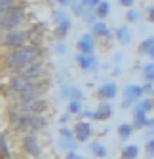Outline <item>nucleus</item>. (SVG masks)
Here are the masks:
<instances>
[{
    "mask_svg": "<svg viewBox=\"0 0 154 159\" xmlns=\"http://www.w3.org/2000/svg\"><path fill=\"white\" fill-rule=\"evenodd\" d=\"M110 13V2H107V0H101V2L97 4V8H95V15H97L99 21H103V19H107Z\"/></svg>",
    "mask_w": 154,
    "mask_h": 159,
    "instance_id": "obj_20",
    "label": "nucleus"
},
{
    "mask_svg": "<svg viewBox=\"0 0 154 159\" xmlns=\"http://www.w3.org/2000/svg\"><path fill=\"white\" fill-rule=\"evenodd\" d=\"M76 65H78L84 72H97L99 70V63L95 55H86V53H78L76 55Z\"/></svg>",
    "mask_w": 154,
    "mask_h": 159,
    "instance_id": "obj_10",
    "label": "nucleus"
},
{
    "mask_svg": "<svg viewBox=\"0 0 154 159\" xmlns=\"http://www.w3.org/2000/svg\"><path fill=\"white\" fill-rule=\"evenodd\" d=\"M10 121L15 127V131H21V133H36V131H42L46 127V117L44 116H34V114H23L19 112L17 108H13L10 112Z\"/></svg>",
    "mask_w": 154,
    "mask_h": 159,
    "instance_id": "obj_2",
    "label": "nucleus"
},
{
    "mask_svg": "<svg viewBox=\"0 0 154 159\" xmlns=\"http://www.w3.org/2000/svg\"><path fill=\"white\" fill-rule=\"evenodd\" d=\"M10 89L15 95H23V93H29V91H42V93H46L48 82H44V78L36 80V78L23 76V74H15L10 80Z\"/></svg>",
    "mask_w": 154,
    "mask_h": 159,
    "instance_id": "obj_3",
    "label": "nucleus"
},
{
    "mask_svg": "<svg viewBox=\"0 0 154 159\" xmlns=\"http://www.w3.org/2000/svg\"><path fill=\"white\" fill-rule=\"evenodd\" d=\"M72 131H74V138H76L78 142L89 140L91 134H93V129H91V125H89L88 121H78V123L72 127Z\"/></svg>",
    "mask_w": 154,
    "mask_h": 159,
    "instance_id": "obj_13",
    "label": "nucleus"
},
{
    "mask_svg": "<svg viewBox=\"0 0 154 159\" xmlns=\"http://www.w3.org/2000/svg\"><path fill=\"white\" fill-rule=\"evenodd\" d=\"M70 2H76V0H70Z\"/></svg>",
    "mask_w": 154,
    "mask_h": 159,
    "instance_id": "obj_42",
    "label": "nucleus"
},
{
    "mask_svg": "<svg viewBox=\"0 0 154 159\" xmlns=\"http://www.w3.org/2000/svg\"><path fill=\"white\" fill-rule=\"evenodd\" d=\"M139 17H141V11H139V10H133V8H129L128 13H126V19H128L129 23H137Z\"/></svg>",
    "mask_w": 154,
    "mask_h": 159,
    "instance_id": "obj_29",
    "label": "nucleus"
},
{
    "mask_svg": "<svg viewBox=\"0 0 154 159\" xmlns=\"http://www.w3.org/2000/svg\"><path fill=\"white\" fill-rule=\"evenodd\" d=\"M70 116H72L70 112H65V114L61 116V119H59V121H61V123H67V121H69V119H70Z\"/></svg>",
    "mask_w": 154,
    "mask_h": 159,
    "instance_id": "obj_38",
    "label": "nucleus"
},
{
    "mask_svg": "<svg viewBox=\"0 0 154 159\" xmlns=\"http://www.w3.org/2000/svg\"><path fill=\"white\" fill-rule=\"evenodd\" d=\"M89 150H91V153H93L95 157H99V159H103V157H107V155H108L107 148H105L99 140H93V142L89 144Z\"/></svg>",
    "mask_w": 154,
    "mask_h": 159,
    "instance_id": "obj_21",
    "label": "nucleus"
},
{
    "mask_svg": "<svg viewBox=\"0 0 154 159\" xmlns=\"http://www.w3.org/2000/svg\"><path fill=\"white\" fill-rule=\"evenodd\" d=\"M76 49L78 53H86V55H93L95 51V36L91 32H86L78 38V42H76Z\"/></svg>",
    "mask_w": 154,
    "mask_h": 159,
    "instance_id": "obj_11",
    "label": "nucleus"
},
{
    "mask_svg": "<svg viewBox=\"0 0 154 159\" xmlns=\"http://www.w3.org/2000/svg\"><path fill=\"white\" fill-rule=\"evenodd\" d=\"M53 2L61 4V6H70V0H53Z\"/></svg>",
    "mask_w": 154,
    "mask_h": 159,
    "instance_id": "obj_39",
    "label": "nucleus"
},
{
    "mask_svg": "<svg viewBox=\"0 0 154 159\" xmlns=\"http://www.w3.org/2000/svg\"><path fill=\"white\" fill-rule=\"evenodd\" d=\"M19 74L29 76V78H36V80H42L46 76V65H44V61H36L31 66H27L25 70H21Z\"/></svg>",
    "mask_w": 154,
    "mask_h": 159,
    "instance_id": "obj_14",
    "label": "nucleus"
},
{
    "mask_svg": "<svg viewBox=\"0 0 154 159\" xmlns=\"http://www.w3.org/2000/svg\"><path fill=\"white\" fill-rule=\"evenodd\" d=\"M143 89H145V95H148V93H154V87H152V84H143Z\"/></svg>",
    "mask_w": 154,
    "mask_h": 159,
    "instance_id": "obj_37",
    "label": "nucleus"
},
{
    "mask_svg": "<svg viewBox=\"0 0 154 159\" xmlns=\"http://www.w3.org/2000/svg\"><path fill=\"white\" fill-rule=\"evenodd\" d=\"M152 108H154V98H150V97H143L141 101L135 104V108H133V110H135V112H145V114H148Z\"/></svg>",
    "mask_w": 154,
    "mask_h": 159,
    "instance_id": "obj_19",
    "label": "nucleus"
},
{
    "mask_svg": "<svg viewBox=\"0 0 154 159\" xmlns=\"http://www.w3.org/2000/svg\"><path fill=\"white\" fill-rule=\"evenodd\" d=\"M150 49H154V34L148 36V38H145L143 42L139 44V53H145V55H147Z\"/></svg>",
    "mask_w": 154,
    "mask_h": 159,
    "instance_id": "obj_26",
    "label": "nucleus"
},
{
    "mask_svg": "<svg viewBox=\"0 0 154 159\" xmlns=\"http://www.w3.org/2000/svg\"><path fill=\"white\" fill-rule=\"evenodd\" d=\"M133 131H135L133 123H120L118 125V136L122 138V140H128V138L133 134Z\"/></svg>",
    "mask_w": 154,
    "mask_h": 159,
    "instance_id": "obj_23",
    "label": "nucleus"
},
{
    "mask_svg": "<svg viewBox=\"0 0 154 159\" xmlns=\"http://www.w3.org/2000/svg\"><path fill=\"white\" fill-rule=\"evenodd\" d=\"M36 61H42V49L27 44V46H21V48L10 49L2 59V65H4V68L19 74L21 70H25L27 66H31Z\"/></svg>",
    "mask_w": 154,
    "mask_h": 159,
    "instance_id": "obj_1",
    "label": "nucleus"
},
{
    "mask_svg": "<svg viewBox=\"0 0 154 159\" xmlns=\"http://www.w3.org/2000/svg\"><path fill=\"white\" fill-rule=\"evenodd\" d=\"M114 38H116L122 46H128V44L131 42V32L128 30L126 25H122V27H118L116 30H114Z\"/></svg>",
    "mask_w": 154,
    "mask_h": 159,
    "instance_id": "obj_18",
    "label": "nucleus"
},
{
    "mask_svg": "<svg viewBox=\"0 0 154 159\" xmlns=\"http://www.w3.org/2000/svg\"><path fill=\"white\" fill-rule=\"evenodd\" d=\"M78 144L80 142L76 140V138H61V148H65L67 152H74Z\"/></svg>",
    "mask_w": 154,
    "mask_h": 159,
    "instance_id": "obj_27",
    "label": "nucleus"
},
{
    "mask_svg": "<svg viewBox=\"0 0 154 159\" xmlns=\"http://www.w3.org/2000/svg\"><path fill=\"white\" fill-rule=\"evenodd\" d=\"M141 76L145 84H154V63H147L141 70Z\"/></svg>",
    "mask_w": 154,
    "mask_h": 159,
    "instance_id": "obj_22",
    "label": "nucleus"
},
{
    "mask_svg": "<svg viewBox=\"0 0 154 159\" xmlns=\"http://www.w3.org/2000/svg\"><path fill=\"white\" fill-rule=\"evenodd\" d=\"M63 51H65V46L59 44V46H57V53H63Z\"/></svg>",
    "mask_w": 154,
    "mask_h": 159,
    "instance_id": "obj_40",
    "label": "nucleus"
},
{
    "mask_svg": "<svg viewBox=\"0 0 154 159\" xmlns=\"http://www.w3.org/2000/svg\"><path fill=\"white\" fill-rule=\"evenodd\" d=\"M59 134H61V138H74V131L69 129V127H61L59 129Z\"/></svg>",
    "mask_w": 154,
    "mask_h": 159,
    "instance_id": "obj_32",
    "label": "nucleus"
},
{
    "mask_svg": "<svg viewBox=\"0 0 154 159\" xmlns=\"http://www.w3.org/2000/svg\"><path fill=\"white\" fill-rule=\"evenodd\" d=\"M147 19L150 23H154V6H148L147 8Z\"/></svg>",
    "mask_w": 154,
    "mask_h": 159,
    "instance_id": "obj_35",
    "label": "nucleus"
},
{
    "mask_svg": "<svg viewBox=\"0 0 154 159\" xmlns=\"http://www.w3.org/2000/svg\"><path fill=\"white\" fill-rule=\"evenodd\" d=\"M65 159H84L82 155H78L76 152H67V157Z\"/></svg>",
    "mask_w": 154,
    "mask_h": 159,
    "instance_id": "obj_36",
    "label": "nucleus"
},
{
    "mask_svg": "<svg viewBox=\"0 0 154 159\" xmlns=\"http://www.w3.org/2000/svg\"><path fill=\"white\" fill-rule=\"evenodd\" d=\"M137 155H139V146L135 144H128L122 150V159H137Z\"/></svg>",
    "mask_w": 154,
    "mask_h": 159,
    "instance_id": "obj_24",
    "label": "nucleus"
},
{
    "mask_svg": "<svg viewBox=\"0 0 154 159\" xmlns=\"http://www.w3.org/2000/svg\"><path fill=\"white\" fill-rule=\"evenodd\" d=\"M25 21V4H15L4 11H0V32L15 30Z\"/></svg>",
    "mask_w": 154,
    "mask_h": 159,
    "instance_id": "obj_4",
    "label": "nucleus"
},
{
    "mask_svg": "<svg viewBox=\"0 0 154 159\" xmlns=\"http://www.w3.org/2000/svg\"><path fill=\"white\" fill-rule=\"evenodd\" d=\"M147 55H148V57H150V59H154V49H150V51H148V53H147Z\"/></svg>",
    "mask_w": 154,
    "mask_h": 159,
    "instance_id": "obj_41",
    "label": "nucleus"
},
{
    "mask_svg": "<svg viewBox=\"0 0 154 159\" xmlns=\"http://www.w3.org/2000/svg\"><path fill=\"white\" fill-rule=\"evenodd\" d=\"M21 146L25 150V153H29L31 157H38L42 152L40 148V140H38V136L34 133H27L23 138H21Z\"/></svg>",
    "mask_w": 154,
    "mask_h": 159,
    "instance_id": "obj_9",
    "label": "nucleus"
},
{
    "mask_svg": "<svg viewBox=\"0 0 154 159\" xmlns=\"http://www.w3.org/2000/svg\"><path fill=\"white\" fill-rule=\"evenodd\" d=\"M48 108H50V102L46 101L44 97L34 98V101H31V102H19L17 104L19 112H23V114H34V116H42Z\"/></svg>",
    "mask_w": 154,
    "mask_h": 159,
    "instance_id": "obj_6",
    "label": "nucleus"
},
{
    "mask_svg": "<svg viewBox=\"0 0 154 159\" xmlns=\"http://www.w3.org/2000/svg\"><path fill=\"white\" fill-rule=\"evenodd\" d=\"M145 152L148 153V157H154V136L150 138L147 144H145Z\"/></svg>",
    "mask_w": 154,
    "mask_h": 159,
    "instance_id": "obj_33",
    "label": "nucleus"
},
{
    "mask_svg": "<svg viewBox=\"0 0 154 159\" xmlns=\"http://www.w3.org/2000/svg\"><path fill=\"white\" fill-rule=\"evenodd\" d=\"M61 97L63 98H69V101H84V95L78 87H72V85H67L61 89Z\"/></svg>",
    "mask_w": 154,
    "mask_h": 159,
    "instance_id": "obj_17",
    "label": "nucleus"
},
{
    "mask_svg": "<svg viewBox=\"0 0 154 159\" xmlns=\"http://www.w3.org/2000/svg\"><path fill=\"white\" fill-rule=\"evenodd\" d=\"M91 34L95 38H112L114 36V32H110V29L107 27L105 21H95L91 25Z\"/></svg>",
    "mask_w": 154,
    "mask_h": 159,
    "instance_id": "obj_16",
    "label": "nucleus"
},
{
    "mask_svg": "<svg viewBox=\"0 0 154 159\" xmlns=\"http://www.w3.org/2000/svg\"><path fill=\"white\" fill-rule=\"evenodd\" d=\"M145 95L143 85H135V84H129L124 89V101H122V108H129L133 104H137L141 101V97Z\"/></svg>",
    "mask_w": 154,
    "mask_h": 159,
    "instance_id": "obj_7",
    "label": "nucleus"
},
{
    "mask_svg": "<svg viewBox=\"0 0 154 159\" xmlns=\"http://www.w3.org/2000/svg\"><path fill=\"white\" fill-rule=\"evenodd\" d=\"M29 40H31V30L15 29V30L4 32V36H0V46H2V48H8V49H13V48L27 46Z\"/></svg>",
    "mask_w": 154,
    "mask_h": 159,
    "instance_id": "obj_5",
    "label": "nucleus"
},
{
    "mask_svg": "<svg viewBox=\"0 0 154 159\" xmlns=\"http://www.w3.org/2000/svg\"><path fill=\"white\" fill-rule=\"evenodd\" d=\"M118 4L129 10V8H133V4H135V0H118Z\"/></svg>",
    "mask_w": 154,
    "mask_h": 159,
    "instance_id": "obj_34",
    "label": "nucleus"
},
{
    "mask_svg": "<svg viewBox=\"0 0 154 159\" xmlns=\"http://www.w3.org/2000/svg\"><path fill=\"white\" fill-rule=\"evenodd\" d=\"M10 148H8V138L6 134H0V159H10Z\"/></svg>",
    "mask_w": 154,
    "mask_h": 159,
    "instance_id": "obj_25",
    "label": "nucleus"
},
{
    "mask_svg": "<svg viewBox=\"0 0 154 159\" xmlns=\"http://www.w3.org/2000/svg\"><path fill=\"white\" fill-rule=\"evenodd\" d=\"M53 21H55V25H57V29H55V38L57 40H63L67 34H69V30H70V27H72V21H70V17L65 13V11H55L53 13Z\"/></svg>",
    "mask_w": 154,
    "mask_h": 159,
    "instance_id": "obj_8",
    "label": "nucleus"
},
{
    "mask_svg": "<svg viewBox=\"0 0 154 159\" xmlns=\"http://www.w3.org/2000/svg\"><path fill=\"white\" fill-rule=\"evenodd\" d=\"M67 110L70 114H82V101H69Z\"/></svg>",
    "mask_w": 154,
    "mask_h": 159,
    "instance_id": "obj_28",
    "label": "nucleus"
},
{
    "mask_svg": "<svg viewBox=\"0 0 154 159\" xmlns=\"http://www.w3.org/2000/svg\"><path fill=\"white\" fill-rule=\"evenodd\" d=\"M152 95H154V93H152Z\"/></svg>",
    "mask_w": 154,
    "mask_h": 159,
    "instance_id": "obj_43",
    "label": "nucleus"
},
{
    "mask_svg": "<svg viewBox=\"0 0 154 159\" xmlns=\"http://www.w3.org/2000/svg\"><path fill=\"white\" fill-rule=\"evenodd\" d=\"M15 4H19V0H0V11H4V10H8Z\"/></svg>",
    "mask_w": 154,
    "mask_h": 159,
    "instance_id": "obj_30",
    "label": "nucleus"
},
{
    "mask_svg": "<svg viewBox=\"0 0 154 159\" xmlns=\"http://www.w3.org/2000/svg\"><path fill=\"white\" fill-rule=\"evenodd\" d=\"M116 95H118V85L114 82H105L97 87V98H101V101H112Z\"/></svg>",
    "mask_w": 154,
    "mask_h": 159,
    "instance_id": "obj_12",
    "label": "nucleus"
},
{
    "mask_svg": "<svg viewBox=\"0 0 154 159\" xmlns=\"http://www.w3.org/2000/svg\"><path fill=\"white\" fill-rule=\"evenodd\" d=\"M112 117V104L108 101H103L97 110L93 112V119H97V121H107V119Z\"/></svg>",
    "mask_w": 154,
    "mask_h": 159,
    "instance_id": "obj_15",
    "label": "nucleus"
},
{
    "mask_svg": "<svg viewBox=\"0 0 154 159\" xmlns=\"http://www.w3.org/2000/svg\"><path fill=\"white\" fill-rule=\"evenodd\" d=\"M101 2V0H82V6L86 8V10H95V8H97V4Z\"/></svg>",
    "mask_w": 154,
    "mask_h": 159,
    "instance_id": "obj_31",
    "label": "nucleus"
}]
</instances>
